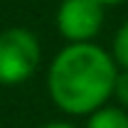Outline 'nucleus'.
<instances>
[{
  "mask_svg": "<svg viewBox=\"0 0 128 128\" xmlns=\"http://www.w3.org/2000/svg\"><path fill=\"white\" fill-rule=\"evenodd\" d=\"M54 22L66 44L94 42L104 27V5L98 0H62Z\"/></svg>",
  "mask_w": 128,
  "mask_h": 128,
  "instance_id": "obj_3",
  "label": "nucleus"
},
{
  "mask_svg": "<svg viewBox=\"0 0 128 128\" xmlns=\"http://www.w3.org/2000/svg\"><path fill=\"white\" fill-rule=\"evenodd\" d=\"M86 128H128V113L121 106H101L86 116Z\"/></svg>",
  "mask_w": 128,
  "mask_h": 128,
  "instance_id": "obj_4",
  "label": "nucleus"
},
{
  "mask_svg": "<svg viewBox=\"0 0 128 128\" xmlns=\"http://www.w3.org/2000/svg\"><path fill=\"white\" fill-rule=\"evenodd\" d=\"M111 57L118 69H128V20L116 30L111 42Z\"/></svg>",
  "mask_w": 128,
  "mask_h": 128,
  "instance_id": "obj_5",
  "label": "nucleus"
},
{
  "mask_svg": "<svg viewBox=\"0 0 128 128\" xmlns=\"http://www.w3.org/2000/svg\"><path fill=\"white\" fill-rule=\"evenodd\" d=\"M42 128H76L74 123H66V121H49V123H44Z\"/></svg>",
  "mask_w": 128,
  "mask_h": 128,
  "instance_id": "obj_7",
  "label": "nucleus"
},
{
  "mask_svg": "<svg viewBox=\"0 0 128 128\" xmlns=\"http://www.w3.org/2000/svg\"><path fill=\"white\" fill-rule=\"evenodd\" d=\"M113 98L121 104V108H128V69H118L116 86H113Z\"/></svg>",
  "mask_w": 128,
  "mask_h": 128,
  "instance_id": "obj_6",
  "label": "nucleus"
},
{
  "mask_svg": "<svg viewBox=\"0 0 128 128\" xmlns=\"http://www.w3.org/2000/svg\"><path fill=\"white\" fill-rule=\"evenodd\" d=\"M98 2L106 8V5H121V2H126V0H98Z\"/></svg>",
  "mask_w": 128,
  "mask_h": 128,
  "instance_id": "obj_8",
  "label": "nucleus"
},
{
  "mask_svg": "<svg viewBox=\"0 0 128 128\" xmlns=\"http://www.w3.org/2000/svg\"><path fill=\"white\" fill-rule=\"evenodd\" d=\"M118 66L111 52L94 42L66 44L47 69V94L59 111L91 116L113 96Z\"/></svg>",
  "mask_w": 128,
  "mask_h": 128,
  "instance_id": "obj_1",
  "label": "nucleus"
},
{
  "mask_svg": "<svg viewBox=\"0 0 128 128\" xmlns=\"http://www.w3.org/2000/svg\"><path fill=\"white\" fill-rule=\"evenodd\" d=\"M42 62V44L27 27L0 32V86L25 84Z\"/></svg>",
  "mask_w": 128,
  "mask_h": 128,
  "instance_id": "obj_2",
  "label": "nucleus"
}]
</instances>
